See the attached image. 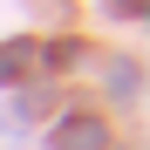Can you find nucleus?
Listing matches in <instances>:
<instances>
[{
  "instance_id": "1",
  "label": "nucleus",
  "mask_w": 150,
  "mask_h": 150,
  "mask_svg": "<svg viewBox=\"0 0 150 150\" xmlns=\"http://www.w3.org/2000/svg\"><path fill=\"white\" fill-rule=\"evenodd\" d=\"M55 150H103V123H62Z\"/></svg>"
},
{
  "instance_id": "2",
  "label": "nucleus",
  "mask_w": 150,
  "mask_h": 150,
  "mask_svg": "<svg viewBox=\"0 0 150 150\" xmlns=\"http://www.w3.org/2000/svg\"><path fill=\"white\" fill-rule=\"evenodd\" d=\"M28 62H34V48H28V41H7V48H0V82H14Z\"/></svg>"
}]
</instances>
